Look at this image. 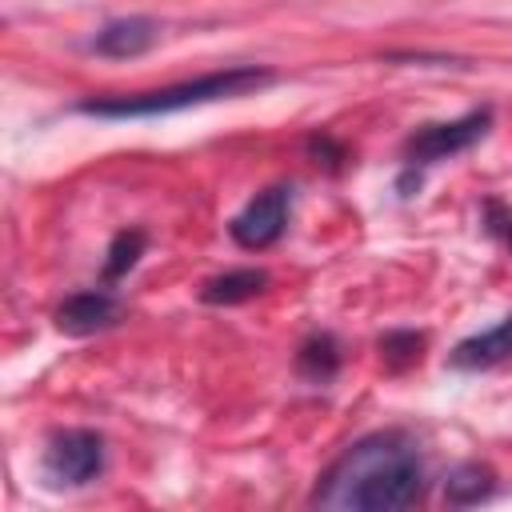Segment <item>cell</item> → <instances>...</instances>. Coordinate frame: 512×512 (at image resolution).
Returning <instances> with one entry per match:
<instances>
[{"label": "cell", "mask_w": 512, "mask_h": 512, "mask_svg": "<svg viewBox=\"0 0 512 512\" xmlns=\"http://www.w3.org/2000/svg\"><path fill=\"white\" fill-rule=\"evenodd\" d=\"M144 244H148V236H144L140 228L116 232V240H112V248H108V260H104V280H120L124 272H132L136 260L144 256Z\"/></svg>", "instance_id": "12"}, {"label": "cell", "mask_w": 512, "mask_h": 512, "mask_svg": "<svg viewBox=\"0 0 512 512\" xmlns=\"http://www.w3.org/2000/svg\"><path fill=\"white\" fill-rule=\"evenodd\" d=\"M268 288V272H260V268H232V272H224V276H212L204 288H200V300L204 304H244V300H252V296H260Z\"/></svg>", "instance_id": "9"}, {"label": "cell", "mask_w": 512, "mask_h": 512, "mask_svg": "<svg viewBox=\"0 0 512 512\" xmlns=\"http://www.w3.org/2000/svg\"><path fill=\"white\" fill-rule=\"evenodd\" d=\"M104 436L92 428H64L44 448V476L56 488H80L92 484L104 472Z\"/></svg>", "instance_id": "3"}, {"label": "cell", "mask_w": 512, "mask_h": 512, "mask_svg": "<svg viewBox=\"0 0 512 512\" xmlns=\"http://www.w3.org/2000/svg\"><path fill=\"white\" fill-rule=\"evenodd\" d=\"M156 40H160V24L156 20H148V16H120V20H108L88 40V48L96 56H108V60H128V56H144Z\"/></svg>", "instance_id": "7"}, {"label": "cell", "mask_w": 512, "mask_h": 512, "mask_svg": "<svg viewBox=\"0 0 512 512\" xmlns=\"http://www.w3.org/2000/svg\"><path fill=\"white\" fill-rule=\"evenodd\" d=\"M496 488V476L484 468V464H460L448 472V484H444V496L452 504H476L484 496H492Z\"/></svg>", "instance_id": "11"}, {"label": "cell", "mask_w": 512, "mask_h": 512, "mask_svg": "<svg viewBox=\"0 0 512 512\" xmlns=\"http://www.w3.org/2000/svg\"><path fill=\"white\" fill-rule=\"evenodd\" d=\"M116 320H120V300L104 288L76 292L56 308V328L68 336H96V332L112 328Z\"/></svg>", "instance_id": "6"}, {"label": "cell", "mask_w": 512, "mask_h": 512, "mask_svg": "<svg viewBox=\"0 0 512 512\" xmlns=\"http://www.w3.org/2000/svg\"><path fill=\"white\" fill-rule=\"evenodd\" d=\"M424 496V460L408 432H372L344 448V456L324 472L316 504L352 512H396Z\"/></svg>", "instance_id": "1"}, {"label": "cell", "mask_w": 512, "mask_h": 512, "mask_svg": "<svg viewBox=\"0 0 512 512\" xmlns=\"http://www.w3.org/2000/svg\"><path fill=\"white\" fill-rule=\"evenodd\" d=\"M276 72L260 68V64H232L220 72H204L196 80H180V84H164L152 92H132V96H104V100H84L80 112L100 116V120H140V116H168V112H184V108H200V104H216V100H236L248 96L264 84H272Z\"/></svg>", "instance_id": "2"}, {"label": "cell", "mask_w": 512, "mask_h": 512, "mask_svg": "<svg viewBox=\"0 0 512 512\" xmlns=\"http://www.w3.org/2000/svg\"><path fill=\"white\" fill-rule=\"evenodd\" d=\"M288 208H292V188L272 184V188L256 192V196L232 216L228 232H232V240H236L240 248H248V252L272 248V244L284 236V228H288Z\"/></svg>", "instance_id": "5"}, {"label": "cell", "mask_w": 512, "mask_h": 512, "mask_svg": "<svg viewBox=\"0 0 512 512\" xmlns=\"http://www.w3.org/2000/svg\"><path fill=\"white\" fill-rule=\"evenodd\" d=\"M508 244H512V228H508Z\"/></svg>", "instance_id": "13"}, {"label": "cell", "mask_w": 512, "mask_h": 512, "mask_svg": "<svg viewBox=\"0 0 512 512\" xmlns=\"http://www.w3.org/2000/svg\"><path fill=\"white\" fill-rule=\"evenodd\" d=\"M492 124V112L480 108V112H468L460 120H444V124H424L416 128L408 140H404V160L408 168H428V164H440L456 152H468Z\"/></svg>", "instance_id": "4"}, {"label": "cell", "mask_w": 512, "mask_h": 512, "mask_svg": "<svg viewBox=\"0 0 512 512\" xmlns=\"http://www.w3.org/2000/svg\"><path fill=\"white\" fill-rule=\"evenodd\" d=\"M512 356V316H504L496 328L488 332H476L468 340H460L452 348V364L464 368V372H476V368H492L500 360Z\"/></svg>", "instance_id": "8"}, {"label": "cell", "mask_w": 512, "mask_h": 512, "mask_svg": "<svg viewBox=\"0 0 512 512\" xmlns=\"http://www.w3.org/2000/svg\"><path fill=\"white\" fill-rule=\"evenodd\" d=\"M296 372L304 380H312V384H328L340 372V344H336V336H328V332L308 336L300 344V352H296Z\"/></svg>", "instance_id": "10"}]
</instances>
